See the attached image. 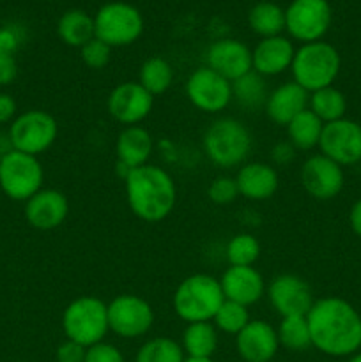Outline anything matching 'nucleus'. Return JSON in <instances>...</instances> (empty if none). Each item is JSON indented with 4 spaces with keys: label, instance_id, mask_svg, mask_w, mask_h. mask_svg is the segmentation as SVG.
I'll return each mask as SVG.
<instances>
[{
    "label": "nucleus",
    "instance_id": "obj_8",
    "mask_svg": "<svg viewBox=\"0 0 361 362\" xmlns=\"http://www.w3.org/2000/svg\"><path fill=\"white\" fill-rule=\"evenodd\" d=\"M45 170L35 156L9 151L0 158V189L11 200L27 202L42 189Z\"/></svg>",
    "mask_w": 361,
    "mask_h": 362
},
{
    "label": "nucleus",
    "instance_id": "obj_37",
    "mask_svg": "<svg viewBox=\"0 0 361 362\" xmlns=\"http://www.w3.org/2000/svg\"><path fill=\"white\" fill-rule=\"evenodd\" d=\"M80 57L84 64L91 69H103L108 66L110 59H112V48L101 39L94 37L80 48Z\"/></svg>",
    "mask_w": 361,
    "mask_h": 362
},
{
    "label": "nucleus",
    "instance_id": "obj_40",
    "mask_svg": "<svg viewBox=\"0 0 361 362\" xmlns=\"http://www.w3.org/2000/svg\"><path fill=\"white\" fill-rule=\"evenodd\" d=\"M18 76V64L14 55L0 53V87L11 85Z\"/></svg>",
    "mask_w": 361,
    "mask_h": 362
},
{
    "label": "nucleus",
    "instance_id": "obj_27",
    "mask_svg": "<svg viewBox=\"0 0 361 362\" xmlns=\"http://www.w3.org/2000/svg\"><path fill=\"white\" fill-rule=\"evenodd\" d=\"M248 27L262 39L282 35L285 30V9L269 0L257 2L248 13Z\"/></svg>",
    "mask_w": 361,
    "mask_h": 362
},
{
    "label": "nucleus",
    "instance_id": "obj_30",
    "mask_svg": "<svg viewBox=\"0 0 361 362\" xmlns=\"http://www.w3.org/2000/svg\"><path fill=\"white\" fill-rule=\"evenodd\" d=\"M138 83L151 95H159L168 90L173 83V69L163 57H149L140 67Z\"/></svg>",
    "mask_w": 361,
    "mask_h": 362
},
{
    "label": "nucleus",
    "instance_id": "obj_10",
    "mask_svg": "<svg viewBox=\"0 0 361 362\" xmlns=\"http://www.w3.org/2000/svg\"><path fill=\"white\" fill-rule=\"evenodd\" d=\"M328 0H292L285 9V30L290 39L306 42L322 41L331 25Z\"/></svg>",
    "mask_w": 361,
    "mask_h": 362
},
{
    "label": "nucleus",
    "instance_id": "obj_43",
    "mask_svg": "<svg viewBox=\"0 0 361 362\" xmlns=\"http://www.w3.org/2000/svg\"><path fill=\"white\" fill-rule=\"evenodd\" d=\"M20 46V37L11 28H0V53H9L14 55V52Z\"/></svg>",
    "mask_w": 361,
    "mask_h": 362
},
{
    "label": "nucleus",
    "instance_id": "obj_4",
    "mask_svg": "<svg viewBox=\"0 0 361 362\" xmlns=\"http://www.w3.org/2000/svg\"><path fill=\"white\" fill-rule=\"evenodd\" d=\"M225 303L219 279L209 274H191L177 285L172 308L186 324L212 322L216 311Z\"/></svg>",
    "mask_w": 361,
    "mask_h": 362
},
{
    "label": "nucleus",
    "instance_id": "obj_26",
    "mask_svg": "<svg viewBox=\"0 0 361 362\" xmlns=\"http://www.w3.org/2000/svg\"><path fill=\"white\" fill-rule=\"evenodd\" d=\"M57 34L64 45L81 48L91 39L96 37L94 16L81 9L66 11L57 23Z\"/></svg>",
    "mask_w": 361,
    "mask_h": 362
},
{
    "label": "nucleus",
    "instance_id": "obj_24",
    "mask_svg": "<svg viewBox=\"0 0 361 362\" xmlns=\"http://www.w3.org/2000/svg\"><path fill=\"white\" fill-rule=\"evenodd\" d=\"M152 151H154V140H152V134L145 127L127 126L117 136V163L126 166L127 170L147 165Z\"/></svg>",
    "mask_w": 361,
    "mask_h": 362
},
{
    "label": "nucleus",
    "instance_id": "obj_21",
    "mask_svg": "<svg viewBox=\"0 0 361 362\" xmlns=\"http://www.w3.org/2000/svg\"><path fill=\"white\" fill-rule=\"evenodd\" d=\"M294 42L285 35L265 37L251 49V69L264 78L278 76L290 69L294 60Z\"/></svg>",
    "mask_w": 361,
    "mask_h": 362
},
{
    "label": "nucleus",
    "instance_id": "obj_15",
    "mask_svg": "<svg viewBox=\"0 0 361 362\" xmlns=\"http://www.w3.org/2000/svg\"><path fill=\"white\" fill-rule=\"evenodd\" d=\"M268 299L280 317H306L314 306L310 285L296 274H280L268 286Z\"/></svg>",
    "mask_w": 361,
    "mask_h": 362
},
{
    "label": "nucleus",
    "instance_id": "obj_5",
    "mask_svg": "<svg viewBox=\"0 0 361 362\" xmlns=\"http://www.w3.org/2000/svg\"><path fill=\"white\" fill-rule=\"evenodd\" d=\"M340 53L333 45L326 41H315L301 45L294 53L292 81L303 87L308 94L331 87L340 73Z\"/></svg>",
    "mask_w": 361,
    "mask_h": 362
},
{
    "label": "nucleus",
    "instance_id": "obj_19",
    "mask_svg": "<svg viewBox=\"0 0 361 362\" xmlns=\"http://www.w3.org/2000/svg\"><path fill=\"white\" fill-rule=\"evenodd\" d=\"M236 349L244 362H271L278 354L276 329L265 320H253L236 336Z\"/></svg>",
    "mask_w": 361,
    "mask_h": 362
},
{
    "label": "nucleus",
    "instance_id": "obj_7",
    "mask_svg": "<svg viewBox=\"0 0 361 362\" xmlns=\"http://www.w3.org/2000/svg\"><path fill=\"white\" fill-rule=\"evenodd\" d=\"M144 32V16L127 2H108L94 16V34L110 48L130 46Z\"/></svg>",
    "mask_w": 361,
    "mask_h": 362
},
{
    "label": "nucleus",
    "instance_id": "obj_41",
    "mask_svg": "<svg viewBox=\"0 0 361 362\" xmlns=\"http://www.w3.org/2000/svg\"><path fill=\"white\" fill-rule=\"evenodd\" d=\"M271 159L276 166H287L296 159V148L290 141L276 144L271 151Z\"/></svg>",
    "mask_w": 361,
    "mask_h": 362
},
{
    "label": "nucleus",
    "instance_id": "obj_31",
    "mask_svg": "<svg viewBox=\"0 0 361 362\" xmlns=\"http://www.w3.org/2000/svg\"><path fill=\"white\" fill-rule=\"evenodd\" d=\"M308 110L314 112L324 124L335 122V120L345 117V95L338 88L333 87V85L331 87H324L321 90L311 92L310 101H308Z\"/></svg>",
    "mask_w": 361,
    "mask_h": 362
},
{
    "label": "nucleus",
    "instance_id": "obj_14",
    "mask_svg": "<svg viewBox=\"0 0 361 362\" xmlns=\"http://www.w3.org/2000/svg\"><path fill=\"white\" fill-rule=\"evenodd\" d=\"M154 95L149 94L138 81H124L119 83L106 99V110L110 117L127 126H140L152 112Z\"/></svg>",
    "mask_w": 361,
    "mask_h": 362
},
{
    "label": "nucleus",
    "instance_id": "obj_13",
    "mask_svg": "<svg viewBox=\"0 0 361 362\" xmlns=\"http://www.w3.org/2000/svg\"><path fill=\"white\" fill-rule=\"evenodd\" d=\"M321 154L340 166H350L361 161V126L350 119H340L324 124L319 141Z\"/></svg>",
    "mask_w": 361,
    "mask_h": 362
},
{
    "label": "nucleus",
    "instance_id": "obj_1",
    "mask_svg": "<svg viewBox=\"0 0 361 362\" xmlns=\"http://www.w3.org/2000/svg\"><path fill=\"white\" fill-rule=\"evenodd\" d=\"M311 346L329 357H349L361 349V317L340 297L315 300L306 315Z\"/></svg>",
    "mask_w": 361,
    "mask_h": 362
},
{
    "label": "nucleus",
    "instance_id": "obj_32",
    "mask_svg": "<svg viewBox=\"0 0 361 362\" xmlns=\"http://www.w3.org/2000/svg\"><path fill=\"white\" fill-rule=\"evenodd\" d=\"M186 361V354H184L180 343L176 339L165 338V336H158L138 349L134 362H184Z\"/></svg>",
    "mask_w": 361,
    "mask_h": 362
},
{
    "label": "nucleus",
    "instance_id": "obj_22",
    "mask_svg": "<svg viewBox=\"0 0 361 362\" xmlns=\"http://www.w3.org/2000/svg\"><path fill=\"white\" fill-rule=\"evenodd\" d=\"M234 179L241 197L251 202L269 200L275 197L280 187L278 170L262 161L244 163L243 166H239V172Z\"/></svg>",
    "mask_w": 361,
    "mask_h": 362
},
{
    "label": "nucleus",
    "instance_id": "obj_35",
    "mask_svg": "<svg viewBox=\"0 0 361 362\" xmlns=\"http://www.w3.org/2000/svg\"><path fill=\"white\" fill-rule=\"evenodd\" d=\"M250 310L246 306L239 303H234V300H227L219 306V310L216 311L214 318H212V324L218 331L225 332V334L237 336L248 324H250Z\"/></svg>",
    "mask_w": 361,
    "mask_h": 362
},
{
    "label": "nucleus",
    "instance_id": "obj_12",
    "mask_svg": "<svg viewBox=\"0 0 361 362\" xmlns=\"http://www.w3.org/2000/svg\"><path fill=\"white\" fill-rule=\"evenodd\" d=\"M186 98L200 112L219 113L232 103V81L202 66L188 76Z\"/></svg>",
    "mask_w": 361,
    "mask_h": 362
},
{
    "label": "nucleus",
    "instance_id": "obj_2",
    "mask_svg": "<svg viewBox=\"0 0 361 362\" xmlns=\"http://www.w3.org/2000/svg\"><path fill=\"white\" fill-rule=\"evenodd\" d=\"M124 191L131 212L145 223H159L168 218L177 202V187L172 175L158 165H144L130 170Z\"/></svg>",
    "mask_w": 361,
    "mask_h": 362
},
{
    "label": "nucleus",
    "instance_id": "obj_39",
    "mask_svg": "<svg viewBox=\"0 0 361 362\" xmlns=\"http://www.w3.org/2000/svg\"><path fill=\"white\" fill-rule=\"evenodd\" d=\"M85 352H87L85 346L78 345L71 339H66L57 349L55 359L57 362H85Z\"/></svg>",
    "mask_w": 361,
    "mask_h": 362
},
{
    "label": "nucleus",
    "instance_id": "obj_16",
    "mask_svg": "<svg viewBox=\"0 0 361 362\" xmlns=\"http://www.w3.org/2000/svg\"><path fill=\"white\" fill-rule=\"evenodd\" d=\"M301 186L311 198L321 202L333 200L343 189V168L324 154H314L303 163L299 172Z\"/></svg>",
    "mask_w": 361,
    "mask_h": 362
},
{
    "label": "nucleus",
    "instance_id": "obj_33",
    "mask_svg": "<svg viewBox=\"0 0 361 362\" xmlns=\"http://www.w3.org/2000/svg\"><path fill=\"white\" fill-rule=\"evenodd\" d=\"M276 334H278L280 346L290 352H304L311 346L306 317H283L276 329Z\"/></svg>",
    "mask_w": 361,
    "mask_h": 362
},
{
    "label": "nucleus",
    "instance_id": "obj_28",
    "mask_svg": "<svg viewBox=\"0 0 361 362\" xmlns=\"http://www.w3.org/2000/svg\"><path fill=\"white\" fill-rule=\"evenodd\" d=\"M322 127L324 122L314 112L304 110L285 126L287 141H290L296 151H311L314 147H319Z\"/></svg>",
    "mask_w": 361,
    "mask_h": 362
},
{
    "label": "nucleus",
    "instance_id": "obj_45",
    "mask_svg": "<svg viewBox=\"0 0 361 362\" xmlns=\"http://www.w3.org/2000/svg\"><path fill=\"white\" fill-rule=\"evenodd\" d=\"M184 362H214L212 359H193V357H186Z\"/></svg>",
    "mask_w": 361,
    "mask_h": 362
},
{
    "label": "nucleus",
    "instance_id": "obj_34",
    "mask_svg": "<svg viewBox=\"0 0 361 362\" xmlns=\"http://www.w3.org/2000/svg\"><path fill=\"white\" fill-rule=\"evenodd\" d=\"M225 257L229 265H239V267L253 265L260 257V243L251 233H237L227 243Z\"/></svg>",
    "mask_w": 361,
    "mask_h": 362
},
{
    "label": "nucleus",
    "instance_id": "obj_3",
    "mask_svg": "<svg viewBox=\"0 0 361 362\" xmlns=\"http://www.w3.org/2000/svg\"><path fill=\"white\" fill-rule=\"evenodd\" d=\"M204 154L218 168L243 166L253 147L250 129L234 117H219L205 129L202 138Z\"/></svg>",
    "mask_w": 361,
    "mask_h": 362
},
{
    "label": "nucleus",
    "instance_id": "obj_29",
    "mask_svg": "<svg viewBox=\"0 0 361 362\" xmlns=\"http://www.w3.org/2000/svg\"><path fill=\"white\" fill-rule=\"evenodd\" d=\"M268 98L269 88L265 83V78L255 73L253 69L232 81V99H236L237 105L243 106V108H260V106H265Z\"/></svg>",
    "mask_w": 361,
    "mask_h": 362
},
{
    "label": "nucleus",
    "instance_id": "obj_42",
    "mask_svg": "<svg viewBox=\"0 0 361 362\" xmlns=\"http://www.w3.org/2000/svg\"><path fill=\"white\" fill-rule=\"evenodd\" d=\"M18 105L14 98L6 92H0V126L7 122H13L16 119Z\"/></svg>",
    "mask_w": 361,
    "mask_h": 362
},
{
    "label": "nucleus",
    "instance_id": "obj_17",
    "mask_svg": "<svg viewBox=\"0 0 361 362\" xmlns=\"http://www.w3.org/2000/svg\"><path fill=\"white\" fill-rule=\"evenodd\" d=\"M205 62L212 71L234 81L251 71V49L239 39H218L207 48Z\"/></svg>",
    "mask_w": 361,
    "mask_h": 362
},
{
    "label": "nucleus",
    "instance_id": "obj_36",
    "mask_svg": "<svg viewBox=\"0 0 361 362\" xmlns=\"http://www.w3.org/2000/svg\"><path fill=\"white\" fill-rule=\"evenodd\" d=\"M207 197L216 205H229L236 202L237 197H241L236 179L229 175H219L212 179L207 187Z\"/></svg>",
    "mask_w": 361,
    "mask_h": 362
},
{
    "label": "nucleus",
    "instance_id": "obj_20",
    "mask_svg": "<svg viewBox=\"0 0 361 362\" xmlns=\"http://www.w3.org/2000/svg\"><path fill=\"white\" fill-rule=\"evenodd\" d=\"M219 285L227 300H234L246 308L257 304L265 293L264 278L253 265H230L219 278Z\"/></svg>",
    "mask_w": 361,
    "mask_h": 362
},
{
    "label": "nucleus",
    "instance_id": "obj_38",
    "mask_svg": "<svg viewBox=\"0 0 361 362\" xmlns=\"http://www.w3.org/2000/svg\"><path fill=\"white\" fill-rule=\"evenodd\" d=\"M85 362H126V359L115 345L99 341L88 346L87 352H85Z\"/></svg>",
    "mask_w": 361,
    "mask_h": 362
},
{
    "label": "nucleus",
    "instance_id": "obj_46",
    "mask_svg": "<svg viewBox=\"0 0 361 362\" xmlns=\"http://www.w3.org/2000/svg\"><path fill=\"white\" fill-rule=\"evenodd\" d=\"M349 362H361V354H354V356H350Z\"/></svg>",
    "mask_w": 361,
    "mask_h": 362
},
{
    "label": "nucleus",
    "instance_id": "obj_6",
    "mask_svg": "<svg viewBox=\"0 0 361 362\" xmlns=\"http://www.w3.org/2000/svg\"><path fill=\"white\" fill-rule=\"evenodd\" d=\"M60 324L66 339L88 349L105 341V336L110 332L108 304L94 296L78 297L66 306Z\"/></svg>",
    "mask_w": 361,
    "mask_h": 362
},
{
    "label": "nucleus",
    "instance_id": "obj_18",
    "mask_svg": "<svg viewBox=\"0 0 361 362\" xmlns=\"http://www.w3.org/2000/svg\"><path fill=\"white\" fill-rule=\"evenodd\" d=\"M69 214L67 197L59 189H41L25 202V219L35 230H55Z\"/></svg>",
    "mask_w": 361,
    "mask_h": 362
},
{
    "label": "nucleus",
    "instance_id": "obj_25",
    "mask_svg": "<svg viewBox=\"0 0 361 362\" xmlns=\"http://www.w3.org/2000/svg\"><path fill=\"white\" fill-rule=\"evenodd\" d=\"M184 354L193 359H212L218 349V329L212 322H195L188 324L183 332Z\"/></svg>",
    "mask_w": 361,
    "mask_h": 362
},
{
    "label": "nucleus",
    "instance_id": "obj_23",
    "mask_svg": "<svg viewBox=\"0 0 361 362\" xmlns=\"http://www.w3.org/2000/svg\"><path fill=\"white\" fill-rule=\"evenodd\" d=\"M308 101L310 94L303 87H299L296 81H287L269 92L264 108L271 122L276 126H287L294 117L308 110Z\"/></svg>",
    "mask_w": 361,
    "mask_h": 362
},
{
    "label": "nucleus",
    "instance_id": "obj_11",
    "mask_svg": "<svg viewBox=\"0 0 361 362\" xmlns=\"http://www.w3.org/2000/svg\"><path fill=\"white\" fill-rule=\"evenodd\" d=\"M154 325V310L134 293H122L108 303L110 332L122 339H137L147 334Z\"/></svg>",
    "mask_w": 361,
    "mask_h": 362
},
{
    "label": "nucleus",
    "instance_id": "obj_44",
    "mask_svg": "<svg viewBox=\"0 0 361 362\" xmlns=\"http://www.w3.org/2000/svg\"><path fill=\"white\" fill-rule=\"evenodd\" d=\"M349 223L353 232L356 233L357 237H361V198L353 205V209H350Z\"/></svg>",
    "mask_w": 361,
    "mask_h": 362
},
{
    "label": "nucleus",
    "instance_id": "obj_9",
    "mask_svg": "<svg viewBox=\"0 0 361 362\" xmlns=\"http://www.w3.org/2000/svg\"><path fill=\"white\" fill-rule=\"evenodd\" d=\"M7 134L14 151L38 158L55 144L59 124L55 117L45 110H28L16 115Z\"/></svg>",
    "mask_w": 361,
    "mask_h": 362
}]
</instances>
